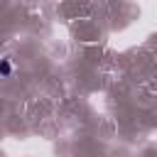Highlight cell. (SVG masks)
<instances>
[{
  "instance_id": "cell-1",
  "label": "cell",
  "mask_w": 157,
  "mask_h": 157,
  "mask_svg": "<svg viewBox=\"0 0 157 157\" xmlns=\"http://www.w3.org/2000/svg\"><path fill=\"white\" fill-rule=\"evenodd\" d=\"M10 71H12L10 61L7 59H0V76H10Z\"/></svg>"
}]
</instances>
